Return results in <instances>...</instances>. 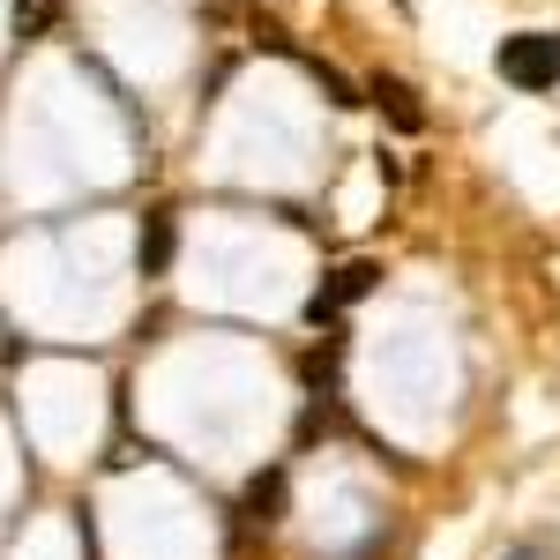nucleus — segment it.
Wrapping results in <instances>:
<instances>
[{
	"instance_id": "nucleus-1",
	"label": "nucleus",
	"mask_w": 560,
	"mask_h": 560,
	"mask_svg": "<svg viewBox=\"0 0 560 560\" xmlns=\"http://www.w3.org/2000/svg\"><path fill=\"white\" fill-rule=\"evenodd\" d=\"M501 75H509L516 90H553L560 83V38H553V31L501 38Z\"/></svg>"
},
{
	"instance_id": "nucleus-2",
	"label": "nucleus",
	"mask_w": 560,
	"mask_h": 560,
	"mask_svg": "<svg viewBox=\"0 0 560 560\" xmlns=\"http://www.w3.org/2000/svg\"><path fill=\"white\" fill-rule=\"evenodd\" d=\"M374 284H382V269H374V261H345V269H337L314 300H306V322H337V314H345L351 300H366Z\"/></svg>"
},
{
	"instance_id": "nucleus-3",
	"label": "nucleus",
	"mask_w": 560,
	"mask_h": 560,
	"mask_svg": "<svg viewBox=\"0 0 560 560\" xmlns=\"http://www.w3.org/2000/svg\"><path fill=\"white\" fill-rule=\"evenodd\" d=\"M135 261H142V277H165V261H173V217H150V224H142Z\"/></svg>"
},
{
	"instance_id": "nucleus-4",
	"label": "nucleus",
	"mask_w": 560,
	"mask_h": 560,
	"mask_svg": "<svg viewBox=\"0 0 560 560\" xmlns=\"http://www.w3.org/2000/svg\"><path fill=\"white\" fill-rule=\"evenodd\" d=\"M374 97H382V105H388V120H396V128H419V120H427V113L411 105V90H404V83H388V75H382V83H374Z\"/></svg>"
}]
</instances>
